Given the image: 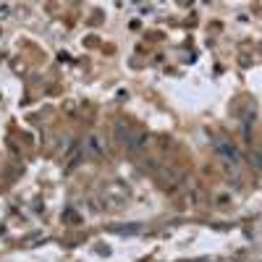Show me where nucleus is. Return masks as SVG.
<instances>
[{"mask_svg":"<svg viewBox=\"0 0 262 262\" xmlns=\"http://www.w3.org/2000/svg\"><path fill=\"white\" fill-rule=\"evenodd\" d=\"M215 149H217V155H223V160H228V163H236L238 165V160H242V158H238V149L231 147L226 139H217L215 142Z\"/></svg>","mask_w":262,"mask_h":262,"instance_id":"1","label":"nucleus"}]
</instances>
